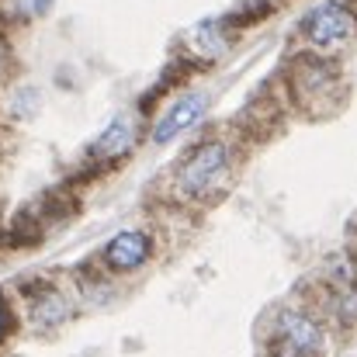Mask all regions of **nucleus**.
I'll return each mask as SVG.
<instances>
[{
  "label": "nucleus",
  "instance_id": "1",
  "mask_svg": "<svg viewBox=\"0 0 357 357\" xmlns=\"http://www.w3.org/2000/svg\"><path fill=\"white\" fill-rule=\"evenodd\" d=\"M226 174H229V149H226L222 142L208 139V142L195 146V149L184 156V163H181L177 174H174V188H177L181 198L198 202V198L215 195V191L222 188Z\"/></svg>",
  "mask_w": 357,
  "mask_h": 357
},
{
  "label": "nucleus",
  "instance_id": "2",
  "mask_svg": "<svg viewBox=\"0 0 357 357\" xmlns=\"http://www.w3.org/2000/svg\"><path fill=\"white\" fill-rule=\"evenodd\" d=\"M323 354V330L312 316L298 309H284L274 326L271 357H319Z\"/></svg>",
  "mask_w": 357,
  "mask_h": 357
},
{
  "label": "nucleus",
  "instance_id": "3",
  "mask_svg": "<svg viewBox=\"0 0 357 357\" xmlns=\"http://www.w3.org/2000/svg\"><path fill=\"white\" fill-rule=\"evenodd\" d=\"M354 31H357V14L340 0H326V3L312 7L302 17V35L312 45H323V49L344 45Z\"/></svg>",
  "mask_w": 357,
  "mask_h": 357
},
{
  "label": "nucleus",
  "instance_id": "4",
  "mask_svg": "<svg viewBox=\"0 0 357 357\" xmlns=\"http://www.w3.org/2000/svg\"><path fill=\"white\" fill-rule=\"evenodd\" d=\"M337 84H340V73L326 59L302 56L291 66V91H295V101H302V105H323Z\"/></svg>",
  "mask_w": 357,
  "mask_h": 357
},
{
  "label": "nucleus",
  "instance_id": "5",
  "mask_svg": "<svg viewBox=\"0 0 357 357\" xmlns=\"http://www.w3.org/2000/svg\"><path fill=\"white\" fill-rule=\"evenodd\" d=\"M205 112H208V94L191 91V94L177 98V101L160 115V121L153 125V142L160 146V142H170L174 135H181V132L195 128L198 121L205 119Z\"/></svg>",
  "mask_w": 357,
  "mask_h": 357
},
{
  "label": "nucleus",
  "instance_id": "6",
  "mask_svg": "<svg viewBox=\"0 0 357 357\" xmlns=\"http://www.w3.org/2000/svg\"><path fill=\"white\" fill-rule=\"evenodd\" d=\"M149 253H153V243H149L146 233H139V229H125V233H119V236H112V243H108L105 253H101V260H105L108 271L125 274V271L142 267V264L149 260Z\"/></svg>",
  "mask_w": 357,
  "mask_h": 357
},
{
  "label": "nucleus",
  "instance_id": "7",
  "mask_svg": "<svg viewBox=\"0 0 357 357\" xmlns=\"http://www.w3.org/2000/svg\"><path fill=\"white\" fill-rule=\"evenodd\" d=\"M132 146H135V121L128 119V115H119L98 135V142L91 146V156L94 160H119Z\"/></svg>",
  "mask_w": 357,
  "mask_h": 357
},
{
  "label": "nucleus",
  "instance_id": "8",
  "mask_svg": "<svg viewBox=\"0 0 357 357\" xmlns=\"http://www.w3.org/2000/svg\"><path fill=\"white\" fill-rule=\"evenodd\" d=\"M31 319L38 326H59L70 319V302L59 295V291H42L35 302H31Z\"/></svg>",
  "mask_w": 357,
  "mask_h": 357
},
{
  "label": "nucleus",
  "instance_id": "9",
  "mask_svg": "<svg viewBox=\"0 0 357 357\" xmlns=\"http://www.w3.org/2000/svg\"><path fill=\"white\" fill-rule=\"evenodd\" d=\"M226 28H229V21H208V24H198V28H195V45H198L205 56H219V52L229 45Z\"/></svg>",
  "mask_w": 357,
  "mask_h": 357
},
{
  "label": "nucleus",
  "instance_id": "10",
  "mask_svg": "<svg viewBox=\"0 0 357 357\" xmlns=\"http://www.w3.org/2000/svg\"><path fill=\"white\" fill-rule=\"evenodd\" d=\"M337 319L344 326H354L357 323V288H347L340 298H337Z\"/></svg>",
  "mask_w": 357,
  "mask_h": 357
},
{
  "label": "nucleus",
  "instance_id": "11",
  "mask_svg": "<svg viewBox=\"0 0 357 357\" xmlns=\"http://www.w3.org/2000/svg\"><path fill=\"white\" fill-rule=\"evenodd\" d=\"M7 330H10V316H7V309L0 302V337H7Z\"/></svg>",
  "mask_w": 357,
  "mask_h": 357
}]
</instances>
